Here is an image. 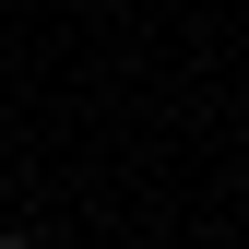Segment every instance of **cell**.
<instances>
[{"instance_id":"6da1fadb","label":"cell","mask_w":249,"mask_h":249,"mask_svg":"<svg viewBox=\"0 0 249 249\" xmlns=\"http://www.w3.org/2000/svg\"><path fill=\"white\" fill-rule=\"evenodd\" d=\"M0 249H36V237H0Z\"/></svg>"}]
</instances>
